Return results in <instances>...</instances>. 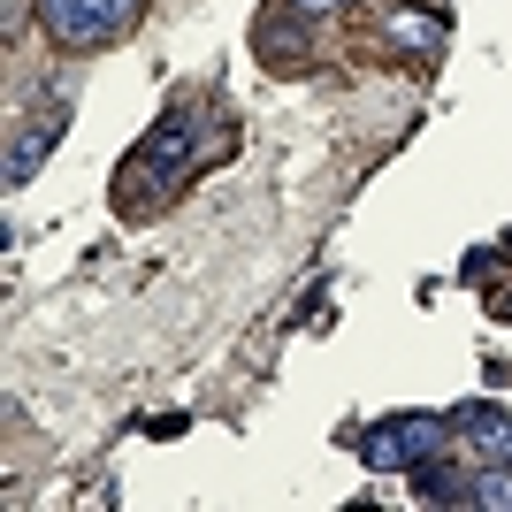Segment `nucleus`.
Segmentation results:
<instances>
[{
  "mask_svg": "<svg viewBox=\"0 0 512 512\" xmlns=\"http://www.w3.org/2000/svg\"><path fill=\"white\" fill-rule=\"evenodd\" d=\"M451 444V421H436V413H390L383 428H367V444H360V459L375 474H413V467H428L436 451Z\"/></svg>",
  "mask_w": 512,
  "mask_h": 512,
  "instance_id": "obj_1",
  "label": "nucleus"
},
{
  "mask_svg": "<svg viewBox=\"0 0 512 512\" xmlns=\"http://www.w3.org/2000/svg\"><path fill=\"white\" fill-rule=\"evenodd\" d=\"M130 8L138 0H39V16H46V31L62 46H92V39H115L130 23Z\"/></svg>",
  "mask_w": 512,
  "mask_h": 512,
  "instance_id": "obj_2",
  "label": "nucleus"
},
{
  "mask_svg": "<svg viewBox=\"0 0 512 512\" xmlns=\"http://www.w3.org/2000/svg\"><path fill=\"white\" fill-rule=\"evenodd\" d=\"M192 146H199V123H192V115H169V123L138 146V169H146V176H176L184 161H192Z\"/></svg>",
  "mask_w": 512,
  "mask_h": 512,
  "instance_id": "obj_3",
  "label": "nucleus"
},
{
  "mask_svg": "<svg viewBox=\"0 0 512 512\" xmlns=\"http://www.w3.org/2000/svg\"><path fill=\"white\" fill-rule=\"evenodd\" d=\"M451 428H459V436L474 444V459H490V467H512V421H505L497 406H467Z\"/></svg>",
  "mask_w": 512,
  "mask_h": 512,
  "instance_id": "obj_4",
  "label": "nucleus"
},
{
  "mask_svg": "<svg viewBox=\"0 0 512 512\" xmlns=\"http://www.w3.org/2000/svg\"><path fill=\"white\" fill-rule=\"evenodd\" d=\"M390 39L413 54H444V16L436 8H390Z\"/></svg>",
  "mask_w": 512,
  "mask_h": 512,
  "instance_id": "obj_5",
  "label": "nucleus"
},
{
  "mask_svg": "<svg viewBox=\"0 0 512 512\" xmlns=\"http://www.w3.org/2000/svg\"><path fill=\"white\" fill-rule=\"evenodd\" d=\"M54 138H62V115H46L31 138H16V146H8V184H31V169L46 161V146H54Z\"/></svg>",
  "mask_w": 512,
  "mask_h": 512,
  "instance_id": "obj_6",
  "label": "nucleus"
},
{
  "mask_svg": "<svg viewBox=\"0 0 512 512\" xmlns=\"http://www.w3.org/2000/svg\"><path fill=\"white\" fill-rule=\"evenodd\" d=\"M474 505L512 512V467H482V474H474Z\"/></svg>",
  "mask_w": 512,
  "mask_h": 512,
  "instance_id": "obj_7",
  "label": "nucleus"
},
{
  "mask_svg": "<svg viewBox=\"0 0 512 512\" xmlns=\"http://www.w3.org/2000/svg\"><path fill=\"white\" fill-rule=\"evenodd\" d=\"M283 8H299V16H329V8H344V0H283Z\"/></svg>",
  "mask_w": 512,
  "mask_h": 512,
  "instance_id": "obj_8",
  "label": "nucleus"
},
{
  "mask_svg": "<svg viewBox=\"0 0 512 512\" xmlns=\"http://www.w3.org/2000/svg\"><path fill=\"white\" fill-rule=\"evenodd\" d=\"M16 16H23V0H8V23H16Z\"/></svg>",
  "mask_w": 512,
  "mask_h": 512,
  "instance_id": "obj_9",
  "label": "nucleus"
}]
</instances>
